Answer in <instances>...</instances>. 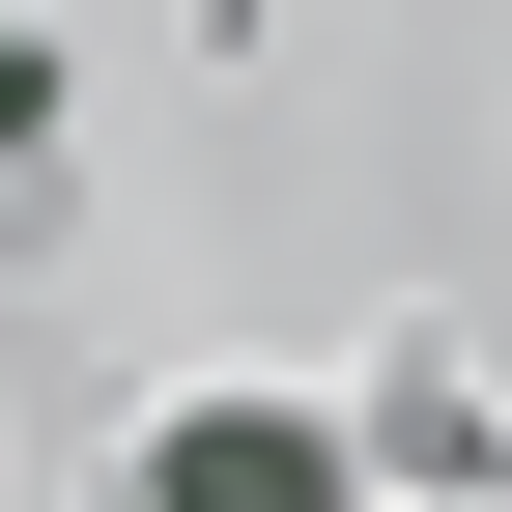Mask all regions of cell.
<instances>
[{"mask_svg": "<svg viewBox=\"0 0 512 512\" xmlns=\"http://www.w3.org/2000/svg\"><path fill=\"white\" fill-rule=\"evenodd\" d=\"M143 512H342V456H313L285 399H228V427H171V456H143Z\"/></svg>", "mask_w": 512, "mask_h": 512, "instance_id": "obj_1", "label": "cell"}]
</instances>
